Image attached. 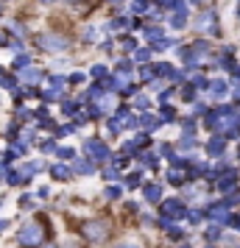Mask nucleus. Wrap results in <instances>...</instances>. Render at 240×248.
Here are the masks:
<instances>
[{
    "label": "nucleus",
    "mask_w": 240,
    "mask_h": 248,
    "mask_svg": "<svg viewBox=\"0 0 240 248\" xmlns=\"http://www.w3.org/2000/svg\"><path fill=\"white\" fill-rule=\"evenodd\" d=\"M232 98L240 103V81H235V87H232Z\"/></svg>",
    "instance_id": "8fccbe9b"
},
{
    "label": "nucleus",
    "mask_w": 240,
    "mask_h": 248,
    "mask_svg": "<svg viewBox=\"0 0 240 248\" xmlns=\"http://www.w3.org/2000/svg\"><path fill=\"white\" fill-rule=\"evenodd\" d=\"M140 78L143 81H154V67H143L140 70Z\"/></svg>",
    "instance_id": "c03bdc74"
},
{
    "label": "nucleus",
    "mask_w": 240,
    "mask_h": 248,
    "mask_svg": "<svg viewBox=\"0 0 240 248\" xmlns=\"http://www.w3.org/2000/svg\"><path fill=\"white\" fill-rule=\"evenodd\" d=\"M103 179H106V181L120 179V170H117V168H103Z\"/></svg>",
    "instance_id": "58836bf2"
},
{
    "label": "nucleus",
    "mask_w": 240,
    "mask_h": 248,
    "mask_svg": "<svg viewBox=\"0 0 240 248\" xmlns=\"http://www.w3.org/2000/svg\"><path fill=\"white\" fill-rule=\"evenodd\" d=\"M229 73H232V81H240V67H238V64L229 70Z\"/></svg>",
    "instance_id": "864d4df0"
},
{
    "label": "nucleus",
    "mask_w": 240,
    "mask_h": 248,
    "mask_svg": "<svg viewBox=\"0 0 240 248\" xmlns=\"http://www.w3.org/2000/svg\"><path fill=\"white\" fill-rule=\"evenodd\" d=\"M48 195H50V190H48V187H39V190H36V198H48Z\"/></svg>",
    "instance_id": "3c124183"
},
{
    "label": "nucleus",
    "mask_w": 240,
    "mask_h": 248,
    "mask_svg": "<svg viewBox=\"0 0 240 248\" xmlns=\"http://www.w3.org/2000/svg\"><path fill=\"white\" fill-rule=\"evenodd\" d=\"M204 217H209V220L218 223V226H229V220H232V209H229L224 201L221 203H209V206L204 209Z\"/></svg>",
    "instance_id": "0eeeda50"
},
{
    "label": "nucleus",
    "mask_w": 240,
    "mask_h": 248,
    "mask_svg": "<svg viewBox=\"0 0 240 248\" xmlns=\"http://www.w3.org/2000/svg\"><path fill=\"white\" fill-rule=\"evenodd\" d=\"M114 70H117L120 76H128V73L134 70V62H131V59H120V62L114 64Z\"/></svg>",
    "instance_id": "4be33fe9"
},
{
    "label": "nucleus",
    "mask_w": 240,
    "mask_h": 248,
    "mask_svg": "<svg viewBox=\"0 0 240 248\" xmlns=\"http://www.w3.org/2000/svg\"><path fill=\"white\" fill-rule=\"evenodd\" d=\"M39 148H42V154H56V140H50V137H48V140H42V142H39Z\"/></svg>",
    "instance_id": "2f4dec72"
},
{
    "label": "nucleus",
    "mask_w": 240,
    "mask_h": 248,
    "mask_svg": "<svg viewBox=\"0 0 240 248\" xmlns=\"http://www.w3.org/2000/svg\"><path fill=\"white\" fill-rule=\"evenodd\" d=\"M123 128H126V125L120 123L117 117H109V120H106V131H109V134H112V137H117V134H120V131H123Z\"/></svg>",
    "instance_id": "6ab92c4d"
},
{
    "label": "nucleus",
    "mask_w": 240,
    "mask_h": 248,
    "mask_svg": "<svg viewBox=\"0 0 240 248\" xmlns=\"http://www.w3.org/2000/svg\"><path fill=\"white\" fill-rule=\"evenodd\" d=\"M39 98H42L45 103H53V101L62 98V92H59V90H42V92H39Z\"/></svg>",
    "instance_id": "393cba45"
},
{
    "label": "nucleus",
    "mask_w": 240,
    "mask_h": 248,
    "mask_svg": "<svg viewBox=\"0 0 240 248\" xmlns=\"http://www.w3.org/2000/svg\"><path fill=\"white\" fill-rule=\"evenodd\" d=\"M17 78H20V84H39L45 76H42L36 67H25V70H20V73H17Z\"/></svg>",
    "instance_id": "f8f14e48"
},
{
    "label": "nucleus",
    "mask_w": 240,
    "mask_h": 248,
    "mask_svg": "<svg viewBox=\"0 0 240 248\" xmlns=\"http://www.w3.org/2000/svg\"><path fill=\"white\" fill-rule=\"evenodd\" d=\"M187 220L193 226H198L201 220H204V212H198V209H187Z\"/></svg>",
    "instance_id": "72a5a7b5"
},
{
    "label": "nucleus",
    "mask_w": 240,
    "mask_h": 248,
    "mask_svg": "<svg viewBox=\"0 0 240 248\" xmlns=\"http://www.w3.org/2000/svg\"><path fill=\"white\" fill-rule=\"evenodd\" d=\"M179 56H182V62L187 64V67H198V64H201V56L195 53V47H182Z\"/></svg>",
    "instance_id": "4468645a"
},
{
    "label": "nucleus",
    "mask_w": 240,
    "mask_h": 248,
    "mask_svg": "<svg viewBox=\"0 0 240 248\" xmlns=\"http://www.w3.org/2000/svg\"><path fill=\"white\" fill-rule=\"evenodd\" d=\"M134 106H137V109H143V112H145V109H148V106H151L148 95H137V101H134Z\"/></svg>",
    "instance_id": "37998d69"
},
{
    "label": "nucleus",
    "mask_w": 240,
    "mask_h": 248,
    "mask_svg": "<svg viewBox=\"0 0 240 248\" xmlns=\"http://www.w3.org/2000/svg\"><path fill=\"white\" fill-rule=\"evenodd\" d=\"M165 31H162L160 25H151V28H145V39H151V42H154V39H165Z\"/></svg>",
    "instance_id": "c85d7f7f"
},
{
    "label": "nucleus",
    "mask_w": 240,
    "mask_h": 248,
    "mask_svg": "<svg viewBox=\"0 0 240 248\" xmlns=\"http://www.w3.org/2000/svg\"><path fill=\"white\" fill-rule=\"evenodd\" d=\"M140 125H143L145 131H157V128L162 125V120L157 117V114H143V117H140Z\"/></svg>",
    "instance_id": "dca6fc26"
},
{
    "label": "nucleus",
    "mask_w": 240,
    "mask_h": 248,
    "mask_svg": "<svg viewBox=\"0 0 240 248\" xmlns=\"http://www.w3.org/2000/svg\"><path fill=\"white\" fill-rule=\"evenodd\" d=\"M229 226H235V229L240 232V215H232V220H229Z\"/></svg>",
    "instance_id": "603ef678"
},
{
    "label": "nucleus",
    "mask_w": 240,
    "mask_h": 248,
    "mask_svg": "<svg viewBox=\"0 0 240 248\" xmlns=\"http://www.w3.org/2000/svg\"><path fill=\"white\" fill-rule=\"evenodd\" d=\"M195 28H198L201 34L218 36V34H221V28H218V14L212 12V9H204V12L195 17Z\"/></svg>",
    "instance_id": "423d86ee"
},
{
    "label": "nucleus",
    "mask_w": 240,
    "mask_h": 248,
    "mask_svg": "<svg viewBox=\"0 0 240 248\" xmlns=\"http://www.w3.org/2000/svg\"><path fill=\"white\" fill-rule=\"evenodd\" d=\"M171 25H173V28H184V25H187V14H173Z\"/></svg>",
    "instance_id": "e433bc0d"
},
{
    "label": "nucleus",
    "mask_w": 240,
    "mask_h": 248,
    "mask_svg": "<svg viewBox=\"0 0 240 248\" xmlns=\"http://www.w3.org/2000/svg\"><path fill=\"white\" fill-rule=\"evenodd\" d=\"M160 154H162V156H168V159H173V156H176V151H173V145H171V142H162V145H160Z\"/></svg>",
    "instance_id": "a19ab883"
},
{
    "label": "nucleus",
    "mask_w": 240,
    "mask_h": 248,
    "mask_svg": "<svg viewBox=\"0 0 240 248\" xmlns=\"http://www.w3.org/2000/svg\"><path fill=\"white\" fill-rule=\"evenodd\" d=\"M39 3H45V6H50V3H53V0H39Z\"/></svg>",
    "instance_id": "4d7b16f0"
},
{
    "label": "nucleus",
    "mask_w": 240,
    "mask_h": 248,
    "mask_svg": "<svg viewBox=\"0 0 240 248\" xmlns=\"http://www.w3.org/2000/svg\"><path fill=\"white\" fill-rule=\"evenodd\" d=\"M81 39H84V42H92V39H95V28H84V34H81Z\"/></svg>",
    "instance_id": "a18cd8bd"
},
{
    "label": "nucleus",
    "mask_w": 240,
    "mask_h": 248,
    "mask_svg": "<svg viewBox=\"0 0 240 248\" xmlns=\"http://www.w3.org/2000/svg\"><path fill=\"white\" fill-rule=\"evenodd\" d=\"M238 248H240V246H238Z\"/></svg>",
    "instance_id": "774afa93"
},
{
    "label": "nucleus",
    "mask_w": 240,
    "mask_h": 248,
    "mask_svg": "<svg viewBox=\"0 0 240 248\" xmlns=\"http://www.w3.org/2000/svg\"><path fill=\"white\" fill-rule=\"evenodd\" d=\"M9 226H12V223H9V220H0V232H6Z\"/></svg>",
    "instance_id": "6e6d98bb"
},
{
    "label": "nucleus",
    "mask_w": 240,
    "mask_h": 248,
    "mask_svg": "<svg viewBox=\"0 0 240 248\" xmlns=\"http://www.w3.org/2000/svg\"><path fill=\"white\" fill-rule=\"evenodd\" d=\"M112 248H140L137 243H117V246H112Z\"/></svg>",
    "instance_id": "5fc2aeb1"
},
{
    "label": "nucleus",
    "mask_w": 240,
    "mask_h": 248,
    "mask_svg": "<svg viewBox=\"0 0 240 248\" xmlns=\"http://www.w3.org/2000/svg\"><path fill=\"white\" fill-rule=\"evenodd\" d=\"M62 112L64 114H76L79 112V101H62Z\"/></svg>",
    "instance_id": "f704fd0d"
},
{
    "label": "nucleus",
    "mask_w": 240,
    "mask_h": 248,
    "mask_svg": "<svg viewBox=\"0 0 240 248\" xmlns=\"http://www.w3.org/2000/svg\"><path fill=\"white\" fill-rule=\"evenodd\" d=\"M143 195H145L148 203H162V184H157V181L143 184Z\"/></svg>",
    "instance_id": "1a4fd4ad"
},
{
    "label": "nucleus",
    "mask_w": 240,
    "mask_h": 248,
    "mask_svg": "<svg viewBox=\"0 0 240 248\" xmlns=\"http://www.w3.org/2000/svg\"><path fill=\"white\" fill-rule=\"evenodd\" d=\"M84 78H87L84 73H70V84H81Z\"/></svg>",
    "instance_id": "09e8293b"
},
{
    "label": "nucleus",
    "mask_w": 240,
    "mask_h": 248,
    "mask_svg": "<svg viewBox=\"0 0 240 248\" xmlns=\"http://www.w3.org/2000/svg\"><path fill=\"white\" fill-rule=\"evenodd\" d=\"M151 47H137V53H134V62H140V64H145V62H151Z\"/></svg>",
    "instance_id": "b1692460"
},
{
    "label": "nucleus",
    "mask_w": 240,
    "mask_h": 248,
    "mask_svg": "<svg viewBox=\"0 0 240 248\" xmlns=\"http://www.w3.org/2000/svg\"><path fill=\"white\" fill-rule=\"evenodd\" d=\"M204 248H215V246H209V243H207V246H204Z\"/></svg>",
    "instance_id": "bf43d9fd"
},
{
    "label": "nucleus",
    "mask_w": 240,
    "mask_h": 248,
    "mask_svg": "<svg viewBox=\"0 0 240 248\" xmlns=\"http://www.w3.org/2000/svg\"><path fill=\"white\" fill-rule=\"evenodd\" d=\"M0 78H3V70H0Z\"/></svg>",
    "instance_id": "69168bd1"
},
{
    "label": "nucleus",
    "mask_w": 240,
    "mask_h": 248,
    "mask_svg": "<svg viewBox=\"0 0 240 248\" xmlns=\"http://www.w3.org/2000/svg\"><path fill=\"white\" fill-rule=\"evenodd\" d=\"M36 45L42 47L45 53H62V50L70 47V39L64 34H42V36H36Z\"/></svg>",
    "instance_id": "20e7f679"
},
{
    "label": "nucleus",
    "mask_w": 240,
    "mask_h": 248,
    "mask_svg": "<svg viewBox=\"0 0 240 248\" xmlns=\"http://www.w3.org/2000/svg\"><path fill=\"white\" fill-rule=\"evenodd\" d=\"M195 145H198V142H195L193 134H182V140H179V148H182V151H193Z\"/></svg>",
    "instance_id": "5701e85b"
},
{
    "label": "nucleus",
    "mask_w": 240,
    "mask_h": 248,
    "mask_svg": "<svg viewBox=\"0 0 240 248\" xmlns=\"http://www.w3.org/2000/svg\"><path fill=\"white\" fill-rule=\"evenodd\" d=\"M238 17H240V9H238Z\"/></svg>",
    "instance_id": "338daca9"
},
{
    "label": "nucleus",
    "mask_w": 240,
    "mask_h": 248,
    "mask_svg": "<svg viewBox=\"0 0 240 248\" xmlns=\"http://www.w3.org/2000/svg\"><path fill=\"white\" fill-rule=\"evenodd\" d=\"M171 95H173V90H162V92H160V103H162V106L171 101Z\"/></svg>",
    "instance_id": "de8ad7c7"
},
{
    "label": "nucleus",
    "mask_w": 240,
    "mask_h": 248,
    "mask_svg": "<svg viewBox=\"0 0 240 248\" xmlns=\"http://www.w3.org/2000/svg\"><path fill=\"white\" fill-rule=\"evenodd\" d=\"M207 92H209L215 101H221V98H226L229 95V84L226 81H221V78H215V81H209V90Z\"/></svg>",
    "instance_id": "ddd939ff"
},
{
    "label": "nucleus",
    "mask_w": 240,
    "mask_h": 248,
    "mask_svg": "<svg viewBox=\"0 0 240 248\" xmlns=\"http://www.w3.org/2000/svg\"><path fill=\"white\" fill-rule=\"evenodd\" d=\"M232 190H238V170H226L218 179V192H232Z\"/></svg>",
    "instance_id": "6e6552de"
},
{
    "label": "nucleus",
    "mask_w": 240,
    "mask_h": 248,
    "mask_svg": "<svg viewBox=\"0 0 240 248\" xmlns=\"http://www.w3.org/2000/svg\"><path fill=\"white\" fill-rule=\"evenodd\" d=\"M182 98H184L187 103H193V101H195V87H193V84H187V87L182 90Z\"/></svg>",
    "instance_id": "4c0bfd02"
},
{
    "label": "nucleus",
    "mask_w": 240,
    "mask_h": 248,
    "mask_svg": "<svg viewBox=\"0 0 240 248\" xmlns=\"http://www.w3.org/2000/svg\"><path fill=\"white\" fill-rule=\"evenodd\" d=\"M190 3H201V0H190Z\"/></svg>",
    "instance_id": "052dcab7"
},
{
    "label": "nucleus",
    "mask_w": 240,
    "mask_h": 248,
    "mask_svg": "<svg viewBox=\"0 0 240 248\" xmlns=\"http://www.w3.org/2000/svg\"><path fill=\"white\" fill-rule=\"evenodd\" d=\"M148 6H151V0H134V3H131V14H145Z\"/></svg>",
    "instance_id": "bb28decb"
},
{
    "label": "nucleus",
    "mask_w": 240,
    "mask_h": 248,
    "mask_svg": "<svg viewBox=\"0 0 240 248\" xmlns=\"http://www.w3.org/2000/svg\"><path fill=\"white\" fill-rule=\"evenodd\" d=\"M45 248H56V246H45Z\"/></svg>",
    "instance_id": "0e129e2a"
},
{
    "label": "nucleus",
    "mask_w": 240,
    "mask_h": 248,
    "mask_svg": "<svg viewBox=\"0 0 240 248\" xmlns=\"http://www.w3.org/2000/svg\"><path fill=\"white\" fill-rule=\"evenodd\" d=\"M42 240H45V232H42V223H36V220H31V223H25L20 232H17V243L25 248H36L42 246Z\"/></svg>",
    "instance_id": "f257e3e1"
},
{
    "label": "nucleus",
    "mask_w": 240,
    "mask_h": 248,
    "mask_svg": "<svg viewBox=\"0 0 240 248\" xmlns=\"http://www.w3.org/2000/svg\"><path fill=\"white\" fill-rule=\"evenodd\" d=\"M204 240L209 243V246H215L218 240H221V226H218V223H209V226H207V232H204Z\"/></svg>",
    "instance_id": "f3484780"
},
{
    "label": "nucleus",
    "mask_w": 240,
    "mask_h": 248,
    "mask_svg": "<svg viewBox=\"0 0 240 248\" xmlns=\"http://www.w3.org/2000/svg\"><path fill=\"white\" fill-rule=\"evenodd\" d=\"M17 84H20L17 76H3V78H0V87H3V90H17Z\"/></svg>",
    "instance_id": "a878e982"
},
{
    "label": "nucleus",
    "mask_w": 240,
    "mask_h": 248,
    "mask_svg": "<svg viewBox=\"0 0 240 248\" xmlns=\"http://www.w3.org/2000/svg\"><path fill=\"white\" fill-rule=\"evenodd\" d=\"M123 47H126L128 53H137V39H131V36H123Z\"/></svg>",
    "instance_id": "79ce46f5"
},
{
    "label": "nucleus",
    "mask_w": 240,
    "mask_h": 248,
    "mask_svg": "<svg viewBox=\"0 0 240 248\" xmlns=\"http://www.w3.org/2000/svg\"><path fill=\"white\" fill-rule=\"evenodd\" d=\"M90 76H92V78H95V81H103V78H106V76H109V70L103 67V64H95V67L90 70Z\"/></svg>",
    "instance_id": "7c9ffc66"
},
{
    "label": "nucleus",
    "mask_w": 240,
    "mask_h": 248,
    "mask_svg": "<svg viewBox=\"0 0 240 248\" xmlns=\"http://www.w3.org/2000/svg\"><path fill=\"white\" fill-rule=\"evenodd\" d=\"M182 217H187V206H184L182 198H165L160 203V220L173 223V220H182Z\"/></svg>",
    "instance_id": "f03ea898"
},
{
    "label": "nucleus",
    "mask_w": 240,
    "mask_h": 248,
    "mask_svg": "<svg viewBox=\"0 0 240 248\" xmlns=\"http://www.w3.org/2000/svg\"><path fill=\"white\" fill-rule=\"evenodd\" d=\"M67 3H79V0H67Z\"/></svg>",
    "instance_id": "680f3d73"
},
{
    "label": "nucleus",
    "mask_w": 240,
    "mask_h": 248,
    "mask_svg": "<svg viewBox=\"0 0 240 248\" xmlns=\"http://www.w3.org/2000/svg\"><path fill=\"white\" fill-rule=\"evenodd\" d=\"M20 206H25V209H34V198H31V195H23V198H20Z\"/></svg>",
    "instance_id": "49530a36"
},
{
    "label": "nucleus",
    "mask_w": 240,
    "mask_h": 248,
    "mask_svg": "<svg viewBox=\"0 0 240 248\" xmlns=\"http://www.w3.org/2000/svg\"><path fill=\"white\" fill-rule=\"evenodd\" d=\"M73 170H76L79 176H95V173H98V168H95L92 159H76V162H73Z\"/></svg>",
    "instance_id": "9b49d317"
},
{
    "label": "nucleus",
    "mask_w": 240,
    "mask_h": 248,
    "mask_svg": "<svg viewBox=\"0 0 240 248\" xmlns=\"http://www.w3.org/2000/svg\"><path fill=\"white\" fill-rule=\"evenodd\" d=\"M137 187H140V173H131L126 179V190H137Z\"/></svg>",
    "instance_id": "ea45409f"
},
{
    "label": "nucleus",
    "mask_w": 240,
    "mask_h": 248,
    "mask_svg": "<svg viewBox=\"0 0 240 248\" xmlns=\"http://www.w3.org/2000/svg\"><path fill=\"white\" fill-rule=\"evenodd\" d=\"M168 240L182 243V240H184V229H182V226H176V223H171V226H168Z\"/></svg>",
    "instance_id": "a211bd4d"
},
{
    "label": "nucleus",
    "mask_w": 240,
    "mask_h": 248,
    "mask_svg": "<svg viewBox=\"0 0 240 248\" xmlns=\"http://www.w3.org/2000/svg\"><path fill=\"white\" fill-rule=\"evenodd\" d=\"M134 145H137V148H148L151 145V134H148V131L137 134V137H134Z\"/></svg>",
    "instance_id": "473e14b6"
},
{
    "label": "nucleus",
    "mask_w": 240,
    "mask_h": 248,
    "mask_svg": "<svg viewBox=\"0 0 240 248\" xmlns=\"http://www.w3.org/2000/svg\"><path fill=\"white\" fill-rule=\"evenodd\" d=\"M50 176L56 181H67L73 176V168L70 165H50Z\"/></svg>",
    "instance_id": "2eb2a0df"
},
{
    "label": "nucleus",
    "mask_w": 240,
    "mask_h": 248,
    "mask_svg": "<svg viewBox=\"0 0 240 248\" xmlns=\"http://www.w3.org/2000/svg\"><path fill=\"white\" fill-rule=\"evenodd\" d=\"M103 195H106V201H117V198H120V195H123V187H106V190H103Z\"/></svg>",
    "instance_id": "cd10ccee"
},
{
    "label": "nucleus",
    "mask_w": 240,
    "mask_h": 248,
    "mask_svg": "<svg viewBox=\"0 0 240 248\" xmlns=\"http://www.w3.org/2000/svg\"><path fill=\"white\" fill-rule=\"evenodd\" d=\"M190 84H193L195 90H209V81H207L204 76H201V73H195L193 78H190Z\"/></svg>",
    "instance_id": "c756f323"
},
{
    "label": "nucleus",
    "mask_w": 240,
    "mask_h": 248,
    "mask_svg": "<svg viewBox=\"0 0 240 248\" xmlns=\"http://www.w3.org/2000/svg\"><path fill=\"white\" fill-rule=\"evenodd\" d=\"M207 156H224V151H226V137H212L209 142H207Z\"/></svg>",
    "instance_id": "9d476101"
},
{
    "label": "nucleus",
    "mask_w": 240,
    "mask_h": 248,
    "mask_svg": "<svg viewBox=\"0 0 240 248\" xmlns=\"http://www.w3.org/2000/svg\"><path fill=\"white\" fill-rule=\"evenodd\" d=\"M179 248H190V246H187V243H182V246H179Z\"/></svg>",
    "instance_id": "13d9d810"
},
{
    "label": "nucleus",
    "mask_w": 240,
    "mask_h": 248,
    "mask_svg": "<svg viewBox=\"0 0 240 248\" xmlns=\"http://www.w3.org/2000/svg\"><path fill=\"white\" fill-rule=\"evenodd\" d=\"M12 67H14V70H25V67H31V56H28V53H20V56H14Z\"/></svg>",
    "instance_id": "412c9836"
},
{
    "label": "nucleus",
    "mask_w": 240,
    "mask_h": 248,
    "mask_svg": "<svg viewBox=\"0 0 240 248\" xmlns=\"http://www.w3.org/2000/svg\"><path fill=\"white\" fill-rule=\"evenodd\" d=\"M81 234H84V240H90V243H103L109 237V223L106 220H87L84 229H81Z\"/></svg>",
    "instance_id": "39448f33"
},
{
    "label": "nucleus",
    "mask_w": 240,
    "mask_h": 248,
    "mask_svg": "<svg viewBox=\"0 0 240 248\" xmlns=\"http://www.w3.org/2000/svg\"><path fill=\"white\" fill-rule=\"evenodd\" d=\"M109 3H120V0H109Z\"/></svg>",
    "instance_id": "e2e57ef3"
},
{
    "label": "nucleus",
    "mask_w": 240,
    "mask_h": 248,
    "mask_svg": "<svg viewBox=\"0 0 240 248\" xmlns=\"http://www.w3.org/2000/svg\"><path fill=\"white\" fill-rule=\"evenodd\" d=\"M81 151H84V154H87V159H92V162H106V159H112V148L106 145L103 140H98V137L84 140Z\"/></svg>",
    "instance_id": "7ed1b4c3"
},
{
    "label": "nucleus",
    "mask_w": 240,
    "mask_h": 248,
    "mask_svg": "<svg viewBox=\"0 0 240 248\" xmlns=\"http://www.w3.org/2000/svg\"><path fill=\"white\" fill-rule=\"evenodd\" d=\"M56 156L59 159H73V156H76V151H73V148H67V145H59L56 148Z\"/></svg>",
    "instance_id": "c9c22d12"
},
{
    "label": "nucleus",
    "mask_w": 240,
    "mask_h": 248,
    "mask_svg": "<svg viewBox=\"0 0 240 248\" xmlns=\"http://www.w3.org/2000/svg\"><path fill=\"white\" fill-rule=\"evenodd\" d=\"M184 181H187V176H184L182 170H168V184H176V187H179V184H184Z\"/></svg>",
    "instance_id": "aec40b11"
}]
</instances>
